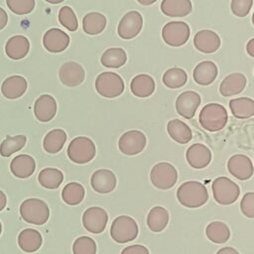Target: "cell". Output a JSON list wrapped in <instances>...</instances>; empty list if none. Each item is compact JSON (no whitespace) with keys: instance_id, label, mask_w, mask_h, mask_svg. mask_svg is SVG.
Listing matches in <instances>:
<instances>
[{"instance_id":"83f0119b","label":"cell","mask_w":254,"mask_h":254,"mask_svg":"<svg viewBox=\"0 0 254 254\" xmlns=\"http://www.w3.org/2000/svg\"><path fill=\"white\" fill-rule=\"evenodd\" d=\"M43 239L40 232L36 229L27 228L20 232L18 236L19 247L27 253L36 252L40 249Z\"/></svg>"},{"instance_id":"7bdbcfd3","label":"cell","mask_w":254,"mask_h":254,"mask_svg":"<svg viewBox=\"0 0 254 254\" xmlns=\"http://www.w3.org/2000/svg\"><path fill=\"white\" fill-rule=\"evenodd\" d=\"M253 5V0H231L230 8L233 15L237 17H246Z\"/></svg>"},{"instance_id":"4dcf8cb0","label":"cell","mask_w":254,"mask_h":254,"mask_svg":"<svg viewBox=\"0 0 254 254\" xmlns=\"http://www.w3.org/2000/svg\"><path fill=\"white\" fill-rule=\"evenodd\" d=\"M169 222V212L163 206H154L147 215V225L153 232H161Z\"/></svg>"},{"instance_id":"ab89813d","label":"cell","mask_w":254,"mask_h":254,"mask_svg":"<svg viewBox=\"0 0 254 254\" xmlns=\"http://www.w3.org/2000/svg\"><path fill=\"white\" fill-rule=\"evenodd\" d=\"M59 21L62 26L66 28L68 31L74 32L78 28L77 18L75 13L69 6H64L59 12Z\"/></svg>"},{"instance_id":"4fadbf2b","label":"cell","mask_w":254,"mask_h":254,"mask_svg":"<svg viewBox=\"0 0 254 254\" xmlns=\"http://www.w3.org/2000/svg\"><path fill=\"white\" fill-rule=\"evenodd\" d=\"M201 101L200 95L192 90L182 92L176 100V110L182 117L191 119Z\"/></svg>"},{"instance_id":"816d5d0a","label":"cell","mask_w":254,"mask_h":254,"mask_svg":"<svg viewBox=\"0 0 254 254\" xmlns=\"http://www.w3.org/2000/svg\"><path fill=\"white\" fill-rule=\"evenodd\" d=\"M45 1L50 3V4H60V3L64 2V0H45Z\"/></svg>"},{"instance_id":"30bf717a","label":"cell","mask_w":254,"mask_h":254,"mask_svg":"<svg viewBox=\"0 0 254 254\" xmlns=\"http://www.w3.org/2000/svg\"><path fill=\"white\" fill-rule=\"evenodd\" d=\"M147 144L145 134L139 130H129L121 135L118 141V148L121 153L127 156H135L141 153Z\"/></svg>"},{"instance_id":"681fc988","label":"cell","mask_w":254,"mask_h":254,"mask_svg":"<svg viewBox=\"0 0 254 254\" xmlns=\"http://www.w3.org/2000/svg\"><path fill=\"white\" fill-rule=\"evenodd\" d=\"M6 202H7V197H6V194L0 190V211L3 210L6 206Z\"/></svg>"},{"instance_id":"f1b7e54d","label":"cell","mask_w":254,"mask_h":254,"mask_svg":"<svg viewBox=\"0 0 254 254\" xmlns=\"http://www.w3.org/2000/svg\"><path fill=\"white\" fill-rule=\"evenodd\" d=\"M167 131L170 137L179 144H187L192 138L189 125L179 119H172L167 124Z\"/></svg>"},{"instance_id":"f35d334b","label":"cell","mask_w":254,"mask_h":254,"mask_svg":"<svg viewBox=\"0 0 254 254\" xmlns=\"http://www.w3.org/2000/svg\"><path fill=\"white\" fill-rule=\"evenodd\" d=\"M26 142L27 137L25 135L7 136L0 145V155L2 157H10L12 154L20 151Z\"/></svg>"},{"instance_id":"d6986e66","label":"cell","mask_w":254,"mask_h":254,"mask_svg":"<svg viewBox=\"0 0 254 254\" xmlns=\"http://www.w3.org/2000/svg\"><path fill=\"white\" fill-rule=\"evenodd\" d=\"M220 38L218 34L211 30H200L193 38L195 49L203 54H212L220 47Z\"/></svg>"},{"instance_id":"db71d44e","label":"cell","mask_w":254,"mask_h":254,"mask_svg":"<svg viewBox=\"0 0 254 254\" xmlns=\"http://www.w3.org/2000/svg\"><path fill=\"white\" fill-rule=\"evenodd\" d=\"M1 232H2V225H1V222H0V234H1Z\"/></svg>"},{"instance_id":"8992f818","label":"cell","mask_w":254,"mask_h":254,"mask_svg":"<svg viewBox=\"0 0 254 254\" xmlns=\"http://www.w3.org/2000/svg\"><path fill=\"white\" fill-rule=\"evenodd\" d=\"M212 194L216 202L228 205L235 202L240 194L237 184L227 177H218L212 182Z\"/></svg>"},{"instance_id":"cb8c5ba5","label":"cell","mask_w":254,"mask_h":254,"mask_svg":"<svg viewBox=\"0 0 254 254\" xmlns=\"http://www.w3.org/2000/svg\"><path fill=\"white\" fill-rule=\"evenodd\" d=\"M30 50L29 40L22 35H16L11 37L5 46V52L8 58L14 61L25 58Z\"/></svg>"},{"instance_id":"9c48e42d","label":"cell","mask_w":254,"mask_h":254,"mask_svg":"<svg viewBox=\"0 0 254 254\" xmlns=\"http://www.w3.org/2000/svg\"><path fill=\"white\" fill-rule=\"evenodd\" d=\"M190 35V26L183 21L169 22L162 29V38L171 47L184 46L189 41Z\"/></svg>"},{"instance_id":"603a6c76","label":"cell","mask_w":254,"mask_h":254,"mask_svg":"<svg viewBox=\"0 0 254 254\" xmlns=\"http://www.w3.org/2000/svg\"><path fill=\"white\" fill-rule=\"evenodd\" d=\"M246 77L241 72L228 74L220 83L219 92L222 96L229 97L240 93L246 86Z\"/></svg>"},{"instance_id":"d590c367","label":"cell","mask_w":254,"mask_h":254,"mask_svg":"<svg viewBox=\"0 0 254 254\" xmlns=\"http://www.w3.org/2000/svg\"><path fill=\"white\" fill-rule=\"evenodd\" d=\"M38 181L42 187L50 190H55L62 185L64 181V175L62 171L58 169L46 168L39 173Z\"/></svg>"},{"instance_id":"7c38bea8","label":"cell","mask_w":254,"mask_h":254,"mask_svg":"<svg viewBox=\"0 0 254 254\" xmlns=\"http://www.w3.org/2000/svg\"><path fill=\"white\" fill-rule=\"evenodd\" d=\"M107 221V212L99 206H91L82 214V224L84 228L94 234L101 233L105 229Z\"/></svg>"},{"instance_id":"836d02e7","label":"cell","mask_w":254,"mask_h":254,"mask_svg":"<svg viewBox=\"0 0 254 254\" xmlns=\"http://www.w3.org/2000/svg\"><path fill=\"white\" fill-rule=\"evenodd\" d=\"M66 141V133L63 129H53L44 138L43 146L50 154L59 153Z\"/></svg>"},{"instance_id":"ee69618b","label":"cell","mask_w":254,"mask_h":254,"mask_svg":"<svg viewBox=\"0 0 254 254\" xmlns=\"http://www.w3.org/2000/svg\"><path fill=\"white\" fill-rule=\"evenodd\" d=\"M241 212L249 218H254V192H246L240 202Z\"/></svg>"},{"instance_id":"9a60e30c","label":"cell","mask_w":254,"mask_h":254,"mask_svg":"<svg viewBox=\"0 0 254 254\" xmlns=\"http://www.w3.org/2000/svg\"><path fill=\"white\" fill-rule=\"evenodd\" d=\"M59 76L63 84L74 87L83 82L85 71L78 63L66 62L60 67Z\"/></svg>"},{"instance_id":"74e56055","label":"cell","mask_w":254,"mask_h":254,"mask_svg":"<svg viewBox=\"0 0 254 254\" xmlns=\"http://www.w3.org/2000/svg\"><path fill=\"white\" fill-rule=\"evenodd\" d=\"M84 188L78 183H68L62 191L64 201L69 205H76L80 203L84 197Z\"/></svg>"},{"instance_id":"f5cc1de1","label":"cell","mask_w":254,"mask_h":254,"mask_svg":"<svg viewBox=\"0 0 254 254\" xmlns=\"http://www.w3.org/2000/svg\"><path fill=\"white\" fill-rule=\"evenodd\" d=\"M252 23L254 25V12H253V15H252Z\"/></svg>"},{"instance_id":"8d00e7d4","label":"cell","mask_w":254,"mask_h":254,"mask_svg":"<svg viewBox=\"0 0 254 254\" xmlns=\"http://www.w3.org/2000/svg\"><path fill=\"white\" fill-rule=\"evenodd\" d=\"M188 74L181 67H171L165 71L162 77L163 83L172 89L180 88L187 83Z\"/></svg>"},{"instance_id":"1f68e13d","label":"cell","mask_w":254,"mask_h":254,"mask_svg":"<svg viewBox=\"0 0 254 254\" xmlns=\"http://www.w3.org/2000/svg\"><path fill=\"white\" fill-rule=\"evenodd\" d=\"M229 108L234 117L246 119L254 116V100L249 97L234 98L229 101Z\"/></svg>"},{"instance_id":"e0dca14e","label":"cell","mask_w":254,"mask_h":254,"mask_svg":"<svg viewBox=\"0 0 254 254\" xmlns=\"http://www.w3.org/2000/svg\"><path fill=\"white\" fill-rule=\"evenodd\" d=\"M69 41V36L58 28L48 30L43 37L44 47L50 53L64 52L68 47Z\"/></svg>"},{"instance_id":"4316f807","label":"cell","mask_w":254,"mask_h":254,"mask_svg":"<svg viewBox=\"0 0 254 254\" xmlns=\"http://www.w3.org/2000/svg\"><path fill=\"white\" fill-rule=\"evenodd\" d=\"M156 88L154 78L146 73H141L134 76L130 83L131 92L137 97H148L153 94Z\"/></svg>"},{"instance_id":"e575fe53","label":"cell","mask_w":254,"mask_h":254,"mask_svg":"<svg viewBox=\"0 0 254 254\" xmlns=\"http://www.w3.org/2000/svg\"><path fill=\"white\" fill-rule=\"evenodd\" d=\"M206 237L213 243L223 244L230 237V230L228 226L222 221H212L205 229Z\"/></svg>"},{"instance_id":"60d3db41","label":"cell","mask_w":254,"mask_h":254,"mask_svg":"<svg viewBox=\"0 0 254 254\" xmlns=\"http://www.w3.org/2000/svg\"><path fill=\"white\" fill-rule=\"evenodd\" d=\"M72 251L73 254H95L96 243L88 236H80L73 242Z\"/></svg>"},{"instance_id":"2e32d148","label":"cell","mask_w":254,"mask_h":254,"mask_svg":"<svg viewBox=\"0 0 254 254\" xmlns=\"http://www.w3.org/2000/svg\"><path fill=\"white\" fill-rule=\"evenodd\" d=\"M211 152L203 144L195 143L190 146L186 152L188 164L193 169H203L211 162Z\"/></svg>"},{"instance_id":"f546056e","label":"cell","mask_w":254,"mask_h":254,"mask_svg":"<svg viewBox=\"0 0 254 254\" xmlns=\"http://www.w3.org/2000/svg\"><path fill=\"white\" fill-rule=\"evenodd\" d=\"M107 24L106 17L99 12H89L82 19V29L85 34L98 35L105 29Z\"/></svg>"},{"instance_id":"b9f144b4","label":"cell","mask_w":254,"mask_h":254,"mask_svg":"<svg viewBox=\"0 0 254 254\" xmlns=\"http://www.w3.org/2000/svg\"><path fill=\"white\" fill-rule=\"evenodd\" d=\"M8 8L17 15L31 13L35 8V0H6Z\"/></svg>"},{"instance_id":"6da1fadb","label":"cell","mask_w":254,"mask_h":254,"mask_svg":"<svg viewBox=\"0 0 254 254\" xmlns=\"http://www.w3.org/2000/svg\"><path fill=\"white\" fill-rule=\"evenodd\" d=\"M177 198L182 205L189 208H196L202 206L207 201L208 192L202 183L189 181L179 187Z\"/></svg>"},{"instance_id":"3957f363","label":"cell","mask_w":254,"mask_h":254,"mask_svg":"<svg viewBox=\"0 0 254 254\" xmlns=\"http://www.w3.org/2000/svg\"><path fill=\"white\" fill-rule=\"evenodd\" d=\"M20 214L26 222L42 225L48 221L50 217V209L44 200L39 198H28L21 203Z\"/></svg>"},{"instance_id":"484cf974","label":"cell","mask_w":254,"mask_h":254,"mask_svg":"<svg viewBox=\"0 0 254 254\" xmlns=\"http://www.w3.org/2000/svg\"><path fill=\"white\" fill-rule=\"evenodd\" d=\"M192 10L190 0H163L161 11L164 15L172 18H182L188 16Z\"/></svg>"},{"instance_id":"d4e9b609","label":"cell","mask_w":254,"mask_h":254,"mask_svg":"<svg viewBox=\"0 0 254 254\" xmlns=\"http://www.w3.org/2000/svg\"><path fill=\"white\" fill-rule=\"evenodd\" d=\"M36 169V162L34 158L29 155L22 154L16 156L10 164L11 173L20 179H26L33 175Z\"/></svg>"},{"instance_id":"8fae6325","label":"cell","mask_w":254,"mask_h":254,"mask_svg":"<svg viewBox=\"0 0 254 254\" xmlns=\"http://www.w3.org/2000/svg\"><path fill=\"white\" fill-rule=\"evenodd\" d=\"M143 27V17L138 11H129L121 18L117 33L124 40H131L139 35Z\"/></svg>"},{"instance_id":"f907efd6","label":"cell","mask_w":254,"mask_h":254,"mask_svg":"<svg viewBox=\"0 0 254 254\" xmlns=\"http://www.w3.org/2000/svg\"><path fill=\"white\" fill-rule=\"evenodd\" d=\"M139 4L141 5H144V6H149V5H152L154 4L157 0H137Z\"/></svg>"},{"instance_id":"44dd1931","label":"cell","mask_w":254,"mask_h":254,"mask_svg":"<svg viewBox=\"0 0 254 254\" xmlns=\"http://www.w3.org/2000/svg\"><path fill=\"white\" fill-rule=\"evenodd\" d=\"M27 87L28 83L24 76L11 75L3 81L1 85V92L3 96L8 99H17L24 95Z\"/></svg>"},{"instance_id":"7dc6e473","label":"cell","mask_w":254,"mask_h":254,"mask_svg":"<svg viewBox=\"0 0 254 254\" xmlns=\"http://www.w3.org/2000/svg\"><path fill=\"white\" fill-rule=\"evenodd\" d=\"M216 254H239V252L232 247H223L219 249Z\"/></svg>"},{"instance_id":"ffe728a7","label":"cell","mask_w":254,"mask_h":254,"mask_svg":"<svg viewBox=\"0 0 254 254\" xmlns=\"http://www.w3.org/2000/svg\"><path fill=\"white\" fill-rule=\"evenodd\" d=\"M57 113L56 99L50 94L40 95L34 104V114L41 122L51 121Z\"/></svg>"},{"instance_id":"5bb4252c","label":"cell","mask_w":254,"mask_h":254,"mask_svg":"<svg viewBox=\"0 0 254 254\" xmlns=\"http://www.w3.org/2000/svg\"><path fill=\"white\" fill-rule=\"evenodd\" d=\"M228 172L240 181L250 179L254 173V168L251 160L242 154L233 155L227 162Z\"/></svg>"},{"instance_id":"c3c4849f","label":"cell","mask_w":254,"mask_h":254,"mask_svg":"<svg viewBox=\"0 0 254 254\" xmlns=\"http://www.w3.org/2000/svg\"><path fill=\"white\" fill-rule=\"evenodd\" d=\"M246 52L250 57L254 58V38H252L248 41V43L246 45Z\"/></svg>"},{"instance_id":"d6a6232c","label":"cell","mask_w":254,"mask_h":254,"mask_svg":"<svg viewBox=\"0 0 254 254\" xmlns=\"http://www.w3.org/2000/svg\"><path fill=\"white\" fill-rule=\"evenodd\" d=\"M127 62V54L122 48H109L100 58L103 66L109 68H119Z\"/></svg>"},{"instance_id":"bcb514c9","label":"cell","mask_w":254,"mask_h":254,"mask_svg":"<svg viewBox=\"0 0 254 254\" xmlns=\"http://www.w3.org/2000/svg\"><path fill=\"white\" fill-rule=\"evenodd\" d=\"M7 23H8V15L6 11L2 7H0V30L5 28Z\"/></svg>"},{"instance_id":"52a82bcc","label":"cell","mask_w":254,"mask_h":254,"mask_svg":"<svg viewBox=\"0 0 254 254\" xmlns=\"http://www.w3.org/2000/svg\"><path fill=\"white\" fill-rule=\"evenodd\" d=\"M137 222L128 215L116 217L110 227L111 238L117 243H126L134 240L138 235Z\"/></svg>"},{"instance_id":"277c9868","label":"cell","mask_w":254,"mask_h":254,"mask_svg":"<svg viewBox=\"0 0 254 254\" xmlns=\"http://www.w3.org/2000/svg\"><path fill=\"white\" fill-rule=\"evenodd\" d=\"M95 154V145L88 137H75L67 147V156L75 164H86L94 158Z\"/></svg>"},{"instance_id":"f6af8a7d","label":"cell","mask_w":254,"mask_h":254,"mask_svg":"<svg viewBox=\"0 0 254 254\" xmlns=\"http://www.w3.org/2000/svg\"><path fill=\"white\" fill-rule=\"evenodd\" d=\"M121 254H150V253L147 247L140 244H134V245L125 247L121 251Z\"/></svg>"},{"instance_id":"ba28073f","label":"cell","mask_w":254,"mask_h":254,"mask_svg":"<svg viewBox=\"0 0 254 254\" xmlns=\"http://www.w3.org/2000/svg\"><path fill=\"white\" fill-rule=\"evenodd\" d=\"M150 179L153 186L157 189L169 190L176 185L178 181V172L172 164L161 162L152 168Z\"/></svg>"},{"instance_id":"5b68a950","label":"cell","mask_w":254,"mask_h":254,"mask_svg":"<svg viewBox=\"0 0 254 254\" xmlns=\"http://www.w3.org/2000/svg\"><path fill=\"white\" fill-rule=\"evenodd\" d=\"M124 81L122 77L112 71L101 72L95 79V89L103 97L115 98L124 91Z\"/></svg>"},{"instance_id":"ac0fdd59","label":"cell","mask_w":254,"mask_h":254,"mask_svg":"<svg viewBox=\"0 0 254 254\" xmlns=\"http://www.w3.org/2000/svg\"><path fill=\"white\" fill-rule=\"evenodd\" d=\"M117 184L115 174L107 169H99L95 171L90 179L92 189L98 193L111 192Z\"/></svg>"},{"instance_id":"7402d4cb","label":"cell","mask_w":254,"mask_h":254,"mask_svg":"<svg viewBox=\"0 0 254 254\" xmlns=\"http://www.w3.org/2000/svg\"><path fill=\"white\" fill-rule=\"evenodd\" d=\"M218 74L217 65L211 61H204L195 65L192 71L193 80L199 85H209Z\"/></svg>"},{"instance_id":"7a4b0ae2","label":"cell","mask_w":254,"mask_h":254,"mask_svg":"<svg viewBox=\"0 0 254 254\" xmlns=\"http://www.w3.org/2000/svg\"><path fill=\"white\" fill-rule=\"evenodd\" d=\"M228 115L225 107L218 103H208L199 112L198 121L203 129L216 132L223 129L227 123Z\"/></svg>"}]
</instances>
